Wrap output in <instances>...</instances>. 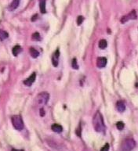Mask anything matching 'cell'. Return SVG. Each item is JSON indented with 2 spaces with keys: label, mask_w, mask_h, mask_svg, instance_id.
I'll list each match as a JSON object with an SVG mask.
<instances>
[{
  "label": "cell",
  "mask_w": 138,
  "mask_h": 151,
  "mask_svg": "<svg viewBox=\"0 0 138 151\" xmlns=\"http://www.w3.org/2000/svg\"><path fill=\"white\" fill-rule=\"evenodd\" d=\"M93 126L96 132H105V125L104 122L103 117L101 112L97 111L93 117Z\"/></svg>",
  "instance_id": "1"
},
{
  "label": "cell",
  "mask_w": 138,
  "mask_h": 151,
  "mask_svg": "<svg viewBox=\"0 0 138 151\" xmlns=\"http://www.w3.org/2000/svg\"><path fill=\"white\" fill-rule=\"evenodd\" d=\"M50 99V95L46 92H43L39 93L35 98V104L38 106H43L47 104Z\"/></svg>",
  "instance_id": "2"
},
{
  "label": "cell",
  "mask_w": 138,
  "mask_h": 151,
  "mask_svg": "<svg viewBox=\"0 0 138 151\" xmlns=\"http://www.w3.org/2000/svg\"><path fill=\"white\" fill-rule=\"evenodd\" d=\"M11 121H12L13 126L15 129L18 130V131H21L24 128V122H23L21 117L20 115H13L11 117Z\"/></svg>",
  "instance_id": "3"
},
{
  "label": "cell",
  "mask_w": 138,
  "mask_h": 151,
  "mask_svg": "<svg viewBox=\"0 0 138 151\" xmlns=\"http://www.w3.org/2000/svg\"><path fill=\"white\" fill-rule=\"evenodd\" d=\"M136 146L135 141L133 139H126L123 141L121 145L122 151H131Z\"/></svg>",
  "instance_id": "4"
},
{
  "label": "cell",
  "mask_w": 138,
  "mask_h": 151,
  "mask_svg": "<svg viewBox=\"0 0 138 151\" xmlns=\"http://www.w3.org/2000/svg\"><path fill=\"white\" fill-rule=\"evenodd\" d=\"M137 17V16L136 11L132 10L129 14H127V15H126V16H122V19H121V22H122V24H124V23L127 22L128 21H130V20H136Z\"/></svg>",
  "instance_id": "5"
},
{
  "label": "cell",
  "mask_w": 138,
  "mask_h": 151,
  "mask_svg": "<svg viewBox=\"0 0 138 151\" xmlns=\"http://www.w3.org/2000/svg\"><path fill=\"white\" fill-rule=\"evenodd\" d=\"M35 78H36V74H35V73H32L27 79L24 80V84L26 86H31L35 81Z\"/></svg>",
  "instance_id": "6"
},
{
  "label": "cell",
  "mask_w": 138,
  "mask_h": 151,
  "mask_svg": "<svg viewBox=\"0 0 138 151\" xmlns=\"http://www.w3.org/2000/svg\"><path fill=\"white\" fill-rule=\"evenodd\" d=\"M59 57H60V51H59V49H57L55 53H53V57H52V63H53V65L54 67L58 66Z\"/></svg>",
  "instance_id": "7"
},
{
  "label": "cell",
  "mask_w": 138,
  "mask_h": 151,
  "mask_svg": "<svg viewBox=\"0 0 138 151\" xmlns=\"http://www.w3.org/2000/svg\"><path fill=\"white\" fill-rule=\"evenodd\" d=\"M107 59L105 57H99L97 60V65L99 68H103L106 66L107 64Z\"/></svg>",
  "instance_id": "8"
},
{
  "label": "cell",
  "mask_w": 138,
  "mask_h": 151,
  "mask_svg": "<svg viewBox=\"0 0 138 151\" xmlns=\"http://www.w3.org/2000/svg\"><path fill=\"white\" fill-rule=\"evenodd\" d=\"M20 1L21 0H13L12 3H10V5L9 6V10L10 11H13L15 10L17 7L20 5Z\"/></svg>",
  "instance_id": "9"
},
{
  "label": "cell",
  "mask_w": 138,
  "mask_h": 151,
  "mask_svg": "<svg viewBox=\"0 0 138 151\" xmlns=\"http://www.w3.org/2000/svg\"><path fill=\"white\" fill-rule=\"evenodd\" d=\"M51 128H52V130H53L54 132L57 133H61L63 131V127L61 125H58V124H53L51 126Z\"/></svg>",
  "instance_id": "10"
},
{
  "label": "cell",
  "mask_w": 138,
  "mask_h": 151,
  "mask_svg": "<svg viewBox=\"0 0 138 151\" xmlns=\"http://www.w3.org/2000/svg\"><path fill=\"white\" fill-rule=\"evenodd\" d=\"M116 107H117V110H118L119 112L125 111L126 105L123 101H119V102L117 103Z\"/></svg>",
  "instance_id": "11"
},
{
  "label": "cell",
  "mask_w": 138,
  "mask_h": 151,
  "mask_svg": "<svg viewBox=\"0 0 138 151\" xmlns=\"http://www.w3.org/2000/svg\"><path fill=\"white\" fill-rule=\"evenodd\" d=\"M39 9L42 13H46V0H39Z\"/></svg>",
  "instance_id": "12"
},
{
  "label": "cell",
  "mask_w": 138,
  "mask_h": 151,
  "mask_svg": "<svg viewBox=\"0 0 138 151\" xmlns=\"http://www.w3.org/2000/svg\"><path fill=\"white\" fill-rule=\"evenodd\" d=\"M21 50H22V49L21 46H19V45H15V46L13 48L12 53H13V54L14 55V56H16L18 55L19 53L21 52Z\"/></svg>",
  "instance_id": "13"
},
{
  "label": "cell",
  "mask_w": 138,
  "mask_h": 151,
  "mask_svg": "<svg viewBox=\"0 0 138 151\" xmlns=\"http://www.w3.org/2000/svg\"><path fill=\"white\" fill-rule=\"evenodd\" d=\"M30 53H31V56L33 57V58H37L38 56H39V53L34 48H30Z\"/></svg>",
  "instance_id": "14"
},
{
  "label": "cell",
  "mask_w": 138,
  "mask_h": 151,
  "mask_svg": "<svg viewBox=\"0 0 138 151\" xmlns=\"http://www.w3.org/2000/svg\"><path fill=\"white\" fill-rule=\"evenodd\" d=\"M9 37V35L8 33L5 31H3V30H1L0 29V40H5L6 38H7Z\"/></svg>",
  "instance_id": "15"
},
{
  "label": "cell",
  "mask_w": 138,
  "mask_h": 151,
  "mask_svg": "<svg viewBox=\"0 0 138 151\" xmlns=\"http://www.w3.org/2000/svg\"><path fill=\"white\" fill-rule=\"evenodd\" d=\"M99 48H101V49H104L108 46V43L105 39H101L99 42Z\"/></svg>",
  "instance_id": "16"
},
{
  "label": "cell",
  "mask_w": 138,
  "mask_h": 151,
  "mask_svg": "<svg viewBox=\"0 0 138 151\" xmlns=\"http://www.w3.org/2000/svg\"><path fill=\"white\" fill-rule=\"evenodd\" d=\"M32 39L34 40V41H40L41 40V36H40L39 33H38V32H34V34L32 35Z\"/></svg>",
  "instance_id": "17"
},
{
  "label": "cell",
  "mask_w": 138,
  "mask_h": 151,
  "mask_svg": "<svg viewBox=\"0 0 138 151\" xmlns=\"http://www.w3.org/2000/svg\"><path fill=\"white\" fill-rule=\"evenodd\" d=\"M116 127L119 130H122L123 128H124V127H125V125H124V123H123L122 121H119L117 122Z\"/></svg>",
  "instance_id": "18"
},
{
  "label": "cell",
  "mask_w": 138,
  "mask_h": 151,
  "mask_svg": "<svg viewBox=\"0 0 138 151\" xmlns=\"http://www.w3.org/2000/svg\"><path fill=\"white\" fill-rule=\"evenodd\" d=\"M72 67H73L74 69H79V65H78L77 64L76 59H74V60H72Z\"/></svg>",
  "instance_id": "19"
},
{
  "label": "cell",
  "mask_w": 138,
  "mask_h": 151,
  "mask_svg": "<svg viewBox=\"0 0 138 151\" xmlns=\"http://www.w3.org/2000/svg\"><path fill=\"white\" fill-rule=\"evenodd\" d=\"M83 21H84V17H83V16H78V18H77V24H78V25H81L82 22H83Z\"/></svg>",
  "instance_id": "20"
},
{
  "label": "cell",
  "mask_w": 138,
  "mask_h": 151,
  "mask_svg": "<svg viewBox=\"0 0 138 151\" xmlns=\"http://www.w3.org/2000/svg\"><path fill=\"white\" fill-rule=\"evenodd\" d=\"M109 148H110V146H109L108 143H106L104 146L101 148V151H109Z\"/></svg>",
  "instance_id": "21"
},
{
  "label": "cell",
  "mask_w": 138,
  "mask_h": 151,
  "mask_svg": "<svg viewBox=\"0 0 138 151\" xmlns=\"http://www.w3.org/2000/svg\"><path fill=\"white\" fill-rule=\"evenodd\" d=\"M39 114H40V116H42V117H43L44 115H45V111H44V109L43 108L40 109Z\"/></svg>",
  "instance_id": "22"
},
{
  "label": "cell",
  "mask_w": 138,
  "mask_h": 151,
  "mask_svg": "<svg viewBox=\"0 0 138 151\" xmlns=\"http://www.w3.org/2000/svg\"><path fill=\"white\" fill-rule=\"evenodd\" d=\"M37 16H38L37 15H34V16H33V17H32V21H35V19L37 18Z\"/></svg>",
  "instance_id": "23"
},
{
  "label": "cell",
  "mask_w": 138,
  "mask_h": 151,
  "mask_svg": "<svg viewBox=\"0 0 138 151\" xmlns=\"http://www.w3.org/2000/svg\"><path fill=\"white\" fill-rule=\"evenodd\" d=\"M11 151H24V150H17V149H13Z\"/></svg>",
  "instance_id": "24"
},
{
  "label": "cell",
  "mask_w": 138,
  "mask_h": 151,
  "mask_svg": "<svg viewBox=\"0 0 138 151\" xmlns=\"http://www.w3.org/2000/svg\"><path fill=\"white\" fill-rule=\"evenodd\" d=\"M83 151H90V150H89L88 149H84V150H83Z\"/></svg>",
  "instance_id": "25"
}]
</instances>
